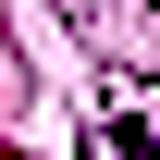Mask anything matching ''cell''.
<instances>
[{
  "instance_id": "1",
  "label": "cell",
  "mask_w": 160,
  "mask_h": 160,
  "mask_svg": "<svg viewBox=\"0 0 160 160\" xmlns=\"http://www.w3.org/2000/svg\"><path fill=\"white\" fill-rule=\"evenodd\" d=\"M123 160H160V136H148V123H123Z\"/></svg>"
}]
</instances>
